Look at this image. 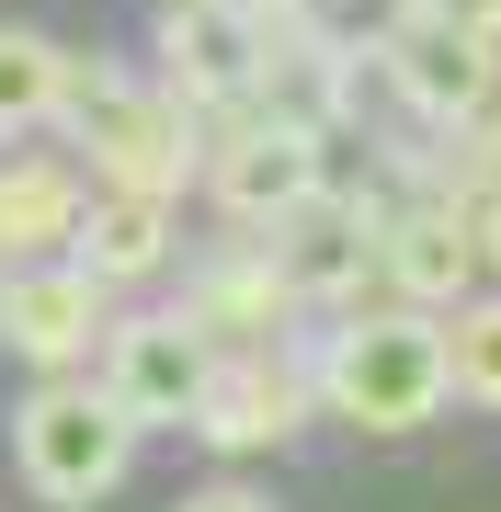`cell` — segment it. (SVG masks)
<instances>
[{
    "mask_svg": "<svg viewBox=\"0 0 501 512\" xmlns=\"http://www.w3.org/2000/svg\"><path fill=\"white\" fill-rule=\"evenodd\" d=\"M308 365H319V410L353 421V433H422V421L456 399L445 319L433 308H353Z\"/></svg>",
    "mask_w": 501,
    "mask_h": 512,
    "instance_id": "cell-1",
    "label": "cell"
},
{
    "mask_svg": "<svg viewBox=\"0 0 501 512\" xmlns=\"http://www.w3.org/2000/svg\"><path fill=\"white\" fill-rule=\"evenodd\" d=\"M57 126H69L80 171H103L114 194H183L194 183V114L160 80H137L126 57H69Z\"/></svg>",
    "mask_w": 501,
    "mask_h": 512,
    "instance_id": "cell-2",
    "label": "cell"
},
{
    "mask_svg": "<svg viewBox=\"0 0 501 512\" xmlns=\"http://www.w3.org/2000/svg\"><path fill=\"white\" fill-rule=\"evenodd\" d=\"M12 467H23V490H35L46 512H92V501L126 490L137 421L114 410L103 376H35L23 410H12Z\"/></svg>",
    "mask_w": 501,
    "mask_h": 512,
    "instance_id": "cell-3",
    "label": "cell"
},
{
    "mask_svg": "<svg viewBox=\"0 0 501 512\" xmlns=\"http://www.w3.org/2000/svg\"><path fill=\"white\" fill-rule=\"evenodd\" d=\"M103 387L114 410L137 421V433H171V421L205 410V387H217V342L183 319V308H137L103 330Z\"/></svg>",
    "mask_w": 501,
    "mask_h": 512,
    "instance_id": "cell-4",
    "label": "cell"
},
{
    "mask_svg": "<svg viewBox=\"0 0 501 512\" xmlns=\"http://www.w3.org/2000/svg\"><path fill=\"white\" fill-rule=\"evenodd\" d=\"M376 80H388V103L410 114V126L445 137L456 114L501 80V35H479V23H456V12H410L399 35L376 46Z\"/></svg>",
    "mask_w": 501,
    "mask_h": 512,
    "instance_id": "cell-5",
    "label": "cell"
},
{
    "mask_svg": "<svg viewBox=\"0 0 501 512\" xmlns=\"http://www.w3.org/2000/svg\"><path fill=\"white\" fill-rule=\"evenodd\" d=\"M103 285L80 274L69 251H46V262H12L0 274V353H23L35 376H80L103 353Z\"/></svg>",
    "mask_w": 501,
    "mask_h": 512,
    "instance_id": "cell-6",
    "label": "cell"
},
{
    "mask_svg": "<svg viewBox=\"0 0 501 512\" xmlns=\"http://www.w3.org/2000/svg\"><path fill=\"white\" fill-rule=\"evenodd\" d=\"M308 410H319V365L297 342H262V353H217V387H205L194 433L217 456H262V444H297Z\"/></svg>",
    "mask_w": 501,
    "mask_h": 512,
    "instance_id": "cell-7",
    "label": "cell"
},
{
    "mask_svg": "<svg viewBox=\"0 0 501 512\" xmlns=\"http://www.w3.org/2000/svg\"><path fill=\"white\" fill-rule=\"evenodd\" d=\"M183 319H194L217 353H262V342H297L308 296H297V274L274 262V239L240 228V251H217V262L183 274Z\"/></svg>",
    "mask_w": 501,
    "mask_h": 512,
    "instance_id": "cell-8",
    "label": "cell"
},
{
    "mask_svg": "<svg viewBox=\"0 0 501 512\" xmlns=\"http://www.w3.org/2000/svg\"><path fill=\"white\" fill-rule=\"evenodd\" d=\"M388 308H467L479 296V239H467V205L456 194H422V205H399L388 217Z\"/></svg>",
    "mask_w": 501,
    "mask_h": 512,
    "instance_id": "cell-9",
    "label": "cell"
},
{
    "mask_svg": "<svg viewBox=\"0 0 501 512\" xmlns=\"http://www.w3.org/2000/svg\"><path fill=\"white\" fill-rule=\"evenodd\" d=\"M69 262H80V274H92L103 296L114 285H149V274H171V262H183V251H171V194H80V228H69Z\"/></svg>",
    "mask_w": 501,
    "mask_h": 512,
    "instance_id": "cell-10",
    "label": "cell"
},
{
    "mask_svg": "<svg viewBox=\"0 0 501 512\" xmlns=\"http://www.w3.org/2000/svg\"><path fill=\"white\" fill-rule=\"evenodd\" d=\"M251 46L262 35L228 12V0H171V23H160V92L171 103H240Z\"/></svg>",
    "mask_w": 501,
    "mask_h": 512,
    "instance_id": "cell-11",
    "label": "cell"
},
{
    "mask_svg": "<svg viewBox=\"0 0 501 512\" xmlns=\"http://www.w3.org/2000/svg\"><path fill=\"white\" fill-rule=\"evenodd\" d=\"M69 228H80V171L0 160V274H12V262H46V251H69Z\"/></svg>",
    "mask_w": 501,
    "mask_h": 512,
    "instance_id": "cell-12",
    "label": "cell"
},
{
    "mask_svg": "<svg viewBox=\"0 0 501 512\" xmlns=\"http://www.w3.org/2000/svg\"><path fill=\"white\" fill-rule=\"evenodd\" d=\"M57 80H69V46H46L35 23H0V148L57 126Z\"/></svg>",
    "mask_w": 501,
    "mask_h": 512,
    "instance_id": "cell-13",
    "label": "cell"
},
{
    "mask_svg": "<svg viewBox=\"0 0 501 512\" xmlns=\"http://www.w3.org/2000/svg\"><path fill=\"white\" fill-rule=\"evenodd\" d=\"M445 376H456L467 410H501V296L445 308Z\"/></svg>",
    "mask_w": 501,
    "mask_h": 512,
    "instance_id": "cell-14",
    "label": "cell"
},
{
    "mask_svg": "<svg viewBox=\"0 0 501 512\" xmlns=\"http://www.w3.org/2000/svg\"><path fill=\"white\" fill-rule=\"evenodd\" d=\"M445 148H456L467 171H490V183H501V80H490V92H479V103H467L456 126H445Z\"/></svg>",
    "mask_w": 501,
    "mask_h": 512,
    "instance_id": "cell-15",
    "label": "cell"
},
{
    "mask_svg": "<svg viewBox=\"0 0 501 512\" xmlns=\"http://www.w3.org/2000/svg\"><path fill=\"white\" fill-rule=\"evenodd\" d=\"M171 512H274V501H262L251 478H205V490H194V501H171Z\"/></svg>",
    "mask_w": 501,
    "mask_h": 512,
    "instance_id": "cell-16",
    "label": "cell"
},
{
    "mask_svg": "<svg viewBox=\"0 0 501 512\" xmlns=\"http://www.w3.org/2000/svg\"><path fill=\"white\" fill-rule=\"evenodd\" d=\"M467 239H479V274H501V183L467 205Z\"/></svg>",
    "mask_w": 501,
    "mask_h": 512,
    "instance_id": "cell-17",
    "label": "cell"
},
{
    "mask_svg": "<svg viewBox=\"0 0 501 512\" xmlns=\"http://www.w3.org/2000/svg\"><path fill=\"white\" fill-rule=\"evenodd\" d=\"M433 12H456V23H479V35H501V0H433Z\"/></svg>",
    "mask_w": 501,
    "mask_h": 512,
    "instance_id": "cell-18",
    "label": "cell"
}]
</instances>
